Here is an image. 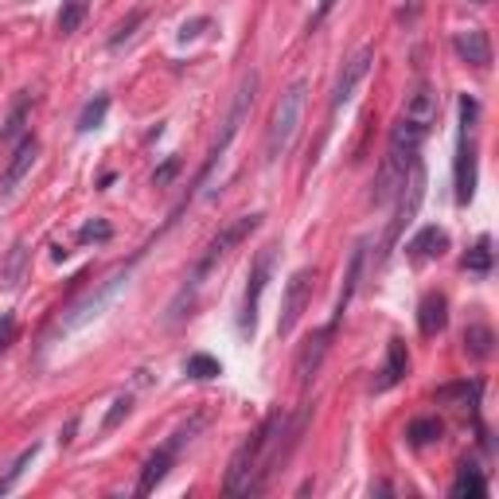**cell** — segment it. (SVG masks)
<instances>
[{
    "mask_svg": "<svg viewBox=\"0 0 499 499\" xmlns=\"http://www.w3.org/2000/svg\"><path fill=\"white\" fill-rule=\"evenodd\" d=\"M285 422H289V413L273 410L269 418L239 445V453L231 457V468H227V495H254V492L266 488L269 472L277 468L285 457H289L281 449Z\"/></svg>",
    "mask_w": 499,
    "mask_h": 499,
    "instance_id": "obj_1",
    "label": "cell"
},
{
    "mask_svg": "<svg viewBox=\"0 0 499 499\" xmlns=\"http://www.w3.org/2000/svg\"><path fill=\"white\" fill-rule=\"evenodd\" d=\"M261 227V215L254 211V215H239V219H231L227 227H222L215 239L207 242V250H204V258L192 266V273H187V281H184V289L176 293V301L168 304V324H180L184 316H192V304H195V296H199V289H204V281L211 277V269L219 266L222 258L231 254L234 246H239L242 239H250Z\"/></svg>",
    "mask_w": 499,
    "mask_h": 499,
    "instance_id": "obj_2",
    "label": "cell"
},
{
    "mask_svg": "<svg viewBox=\"0 0 499 499\" xmlns=\"http://www.w3.org/2000/svg\"><path fill=\"white\" fill-rule=\"evenodd\" d=\"M304 98H308V86L304 78L289 82V86L281 90L277 105H273L269 113V129H266V160H281L285 152L293 149L296 133H301V122H304Z\"/></svg>",
    "mask_w": 499,
    "mask_h": 499,
    "instance_id": "obj_3",
    "label": "cell"
},
{
    "mask_svg": "<svg viewBox=\"0 0 499 499\" xmlns=\"http://www.w3.org/2000/svg\"><path fill=\"white\" fill-rule=\"evenodd\" d=\"M476 117H480V105H476V98L465 94V98H460V137H457V164H453L460 207L476 192Z\"/></svg>",
    "mask_w": 499,
    "mask_h": 499,
    "instance_id": "obj_4",
    "label": "cell"
},
{
    "mask_svg": "<svg viewBox=\"0 0 499 499\" xmlns=\"http://www.w3.org/2000/svg\"><path fill=\"white\" fill-rule=\"evenodd\" d=\"M254 94H258V75H246V78H242V86H239V94H234V105H231L227 122H222V137L215 141V149H211V157H207V164H204V172H199L195 187H204V184H207L211 168H215V164L222 160V152L231 149V141L239 137V129H242V122H246L250 105H254Z\"/></svg>",
    "mask_w": 499,
    "mask_h": 499,
    "instance_id": "obj_5",
    "label": "cell"
},
{
    "mask_svg": "<svg viewBox=\"0 0 499 499\" xmlns=\"http://www.w3.org/2000/svg\"><path fill=\"white\" fill-rule=\"evenodd\" d=\"M313 285H316V273L313 269H296L289 285H285V296H281V313H277V336H293L296 324H301L308 301H313Z\"/></svg>",
    "mask_w": 499,
    "mask_h": 499,
    "instance_id": "obj_6",
    "label": "cell"
},
{
    "mask_svg": "<svg viewBox=\"0 0 499 499\" xmlns=\"http://www.w3.org/2000/svg\"><path fill=\"white\" fill-rule=\"evenodd\" d=\"M269 273H273V246L261 250V254L254 258V266H250V281H246V293H242V313H239L242 336H254V328H258V308H261V293H266V285H269Z\"/></svg>",
    "mask_w": 499,
    "mask_h": 499,
    "instance_id": "obj_7",
    "label": "cell"
},
{
    "mask_svg": "<svg viewBox=\"0 0 499 499\" xmlns=\"http://www.w3.org/2000/svg\"><path fill=\"white\" fill-rule=\"evenodd\" d=\"M422 199H425V164L418 160L410 168L406 184H402V192H398V211H395V222H390V234H386V250H383V254H390V250H395V242L402 239V231H406L410 222H413V215H418Z\"/></svg>",
    "mask_w": 499,
    "mask_h": 499,
    "instance_id": "obj_8",
    "label": "cell"
},
{
    "mask_svg": "<svg viewBox=\"0 0 499 499\" xmlns=\"http://www.w3.org/2000/svg\"><path fill=\"white\" fill-rule=\"evenodd\" d=\"M371 63H375V51H371V47H359V51H355L348 63H343V70L336 75V86H331V113H340L343 105L355 98L359 82L371 75Z\"/></svg>",
    "mask_w": 499,
    "mask_h": 499,
    "instance_id": "obj_9",
    "label": "cell"
},
{
    "mask_svg": "<svg viewBox=\"0 0 499 499\" xmlns=\"http://www.w3.org/2000/svg\"><path fill=\"white\" fill-rule=\"evenodd\" d=\"M413 164H418V157H406V152H398V149H386L383 164H378V176H375V195H371L375 204H390V199L402 192V184H406Z\"/></svg>",
    "mask_w": 499,
    "mask_h": 499,
    "instance_id": "obj_10",
    "label": "cell"
},
{
    "mask_svg": "<svg viewBox=\"0 0 499 499\" xmlns=\"http://www.w3.org/2000/svg\"><path fill=\"white\" fill-rule=\"evenodd\" d=\"M35 157H40V141L35 137H23L16 149H12V157L5 164V172H0V195H16V187L28 180V172L35 168Z\"/></svg>",
    "mask_w": 499,
    "mask_h": 499,
    "instance_id": "obj_11",
    "label": "cell"
},
{
    "mask_svg": "<svg viewBox=\"0 0 499 499\" xmlns=\"http://www.w3.org/2000/svg\"><path fill=\"white\" fill-rule=\"evenodd\" d=\"M331 331H336V324L316 328L313 336L304 340V348L296 351V367H293V375H296V383H301V386H308V383H313V378L320 375V363H324L328 343H331Z\"/></svg>",
    "mask_w": 499,
    "mask_h": 499,
    "instance_id": "obj_12",
    "label": "cell"
},
{
    "mask_svg": "<svg viewBox=\"0 0 499 499\" xmlns=\"http://www.w3.org/2000/svg\"><path fill=\"white\" fill-rule=\"evenodd\" d=\"M125 281H129V273L122 269V273H117V277H110V281H105V285H102V289H98V293H90V296H86V301H78L75 308H70V316H67V328H82V324H86V320H94V316H98V313H102V308H105V304H110V301H113V293H117V289H122V285H125Z\"/></svg>",
    "mask_w": 499,
    "mask_h": 499,
    "instance_id": "obj_13",
    "label": "cell"
},
{
    "mask_svg": "<svg viewBox=\"0 0 499 499\" xmlns=\"http://www.w3.org/2000/svg\"><path fill=\"white\" fill-rule=\"evenodd\" d=\"M363 266H367V242H355V250H351V261H348V277H343V289H340V296H336V308H331V320H328V324H340V320H343V313H348L351 296H355V289H359Z\"/></svg>",
    "mask_w": 499,
    "mask_h": 499,
    "instance_id": "obj_14",
    "label": "cell"
},
{
    "mask_svg": "<svg viewBox=\"0 0 499 499\" xmlns=\"http://www.w3.org/2000/svg\"><path fill=\"white\" fill-rule=\"evenodd\" d=\"M457 55H460V63H468V67H488L492 63V40H488V32L484 28H468V32H460L457 40Z\"/></svg>",
    "mask_w": 499,
    "mask_h": 499,
    "instance_id": "obj_15",
    "label": "cell"
},
{
    "mask_svg": "<svg viewBox=\"0 0 499 499\" xmlns=\"http://www.w3.org/2000/svg\"><path fill=\"white\" fill-rule=\"evenodd\" d=\"M406 371H410V355H406V343L402 340H390L386 343V363H383V371H378V378H375V395H383V390H390V386H398L402 378H406Z\"/></svg>",
    "mask_w": 499,
    "mask_h": 499,
    "instance_id": "obj_16",
    "label": "cell"
},
{
    "mask_svg": "<svg viewBox=\"0 0 499 499\" xmlns=\"http://www.w3.org/2000/svg\"><path fill=\"white\" fill-rule=\"evenodd\" d=\"M445 324H449V301H445V293H425L422 304H418V328H422V336L425 340L441 336Z\"/></svg>",
    "mask_w": 499,
    "mask_h": 499,
    "instance_id": "obj_17",
    "label": "cell"
},
{
    "mask_svg": "<svg viewBox=\"0 0 499 499\" xmlns=\"http://www.w3.org/2000/svg\"><path fill=\"white\" fill-rule=\"evenodd\" d=\"M406 122H413V125H422V129H430L433 122H437V90L430 86V82H418L413 86V94L406 98Z\"/></svg>",
    "mask_w": 499,
    "mask_h": 499,
    "instance_id": "obj_18",
    "label": "cell"
},
{
    "mask_svg": "<svg viewBox=\"0 0 499 499\" xmlns=\"http://www.w3.org/2000/svg\"><path fill=\"white\" fill-rule=\"evenodd\" d=\"M449 250V231H441V227H422L418 234L410 239V246H406V254H410V261H433V258H441Z\"/></svg>",
    "mask_w": 499,
    "mask_h": 499,
    "instance_id": "obj_19",
    "label": "cell"
},
{
    "mask_svg": "<svg viewBox=\"0 0 499 499\" xmlns=\"http://www.w3.org/2000/svg\"><path fill=\"white\" fill-rule=\"evenodd\" d=\"M86 12H90V0H63V8H59V16H55V32L75 35L82 28V20H86Z\"/></svg>",
    "mask_w": 499,
    "mask_h": 499,
    "instance_id": "obj_20",
    "label": "cell"
},
{
    "mask_svg": "<svg viewBox=\"0 0 499 499\" xmlns=\"http://www.w3.org/2000/svg\"><path fill=\"white\" fill-rule=\"evenodd\" d=\"M492 343H495V336H492L488 324H468L465 328V351L472 355V359H488Z\"/></svg>",
    "mask_w": 499,
    "mask_h": 499,
    "instance_id": "obj_21",
    "label": "cell"
},
{
    "mask_svg": "<svg viewBox=\"0 0 499 499\" xmlns=\"http://www.w3.org/2000/svg\"><path fill=\"white\" fill-rule=\"evenodd\" d=\"M184 375L195 378V383H207V378L222 375V363L211 359V355H204V351H195V355H187V359H184Z\"/></svg>",
    "mask_w": 499,
    "mask_h": 499,
    "instance_id": "obj_22",
    "label": "cell"
},
{
    "mask_svg": "<svg viewBox=\"0 0 499 499\" xmlns=\"http://www.w3.org/2000/svg\"><path fill=\"white\" fill-rule=\"evenodd\" d=\"M23 122H28V94H20L16 98V105H12V113H8V122H5V129H0V141L5 145H20V133H23Z\"/></svg>",
    "mask_w": 499,
    "mask_h": 499,
    "instance_id": "obj_23",
    "label": "cell"
},
{
    "mask_svg": "<svg viewBox=\"0 0 499 499\" xmlns=\"http://www.w3.org/2000/svg\"><path fill=\"white\" fill-rule=\"evenodd\" d=\"M105 113H110V94L90 98L86 105H82V113H78V133H94V129L105 122Z\"/></svg>",
    "mask_w": 499,
    "mask_h": 499,
    "instance_id": "obj_24",
    "label": "cell"
},
{
    "mask_svg": "<svg viewBox=\"0 0 499 499\" xmlns=\"http://www.w3.org/2000/svg\"><path fill=\"white\" fill-rule=\"evenodd\" d=\"M35 457H40V445L23 449V453H20L16 460H12V465H8V472H5V476H0V495H8L12 488H16V484L23 480V472L32 468V460H35Z\"/></svg>",
    "mask_w": 499,
    "mask_h": 499,
    "instance_id": "obj_25",
    "label": "cell"
},
{
    "mask_svg": "<svg viewBox=\"0 0 499 499\" xmlns=\"http://www.w3.org/2000/svg\"><path fill=\"white\" fill-rule=\"evenodd\" d=\"M445 433V425L437 422V418H418V422H410V430H406V437H410V445H433L437 437Z\"/></svg>",
    "mask_w": 499,
    "mask_h": 499,
    "instance_id": "obj_26",
    "label": "cell"
},
{
    "mask_svg": "<svg viewBox=\"0 0 499 499\" xmlns=\"http://www.w3.org/2000/svg\"><path fill=\"white\" fill-rule=\"evenodd\" d=\"M453 495H488V484H484V476L472 465H460V476L453 480Z\"/></svg>",
    "mask_w": 499,
    "mask_h": 499,
    "instance_id": "obj_27",
    "label": "cell"
},
{
    "mask_svg": "<svg viewBox=\"0 0 499 499\" xmlns=\"http://www.w3.org/2000/svg\"><path fill=\"white\" fill-rule=\"evenodd\" d=\"M129 410H133V395H117V398H113V406H110V413L102 418V433H113L117 425H122V422L129 418Z\"/></svg>",
    "mask_w": 499,
    "mask_h": 499,
    "instance_id": "obj_28",
    "label": "cell"
},
{
    "mask_svg": "<svg viewBox=\"0 0 499 499\" xmlns=\"http://www.w3.org/2000/svg\"><path fill=\"white\" fill-rule=\"evenodd\" d=\"M145 16H149V12H145V8H137V12H129V16H125V23H117V32L110 35V47H113V51H117L122 43L133 40V32L141 28V23H145Z\"/></svg>",
    "mask_w": 499,
    "mask_h": 499,
    "instance_id": "obj_29",
    "label": "cell"
},
{
    "mask_svg": "<svg viewBox=\"0 0 499 499\" xmlns=\"http://www.w3.org/2000/svg\"><path fill=\"white\" fill-rule=\"evenodd\" d=\"M465 269H468V273H488V269H492V242H488V239H480L476 246L468 250Z\"/></svg>",
    "mask_w": 499,
    "mask_h": 499,
    "instance_id": "obj_30",
    "label": "cell"
},
{
    "mask_svg": "<svg viewBox=\"0 0 499 499\" xmlns=\"http://www.w3.org/2000/svg\"><path fill=\"white\" fill-rule=\"evenodd\" d=\"M110 239H113V227H110L105 219H90L86 227L78 231V242H82V246H90V242H110Z\"/></svg>",
    "mask_w": 499,
    "mask_h": 499,
    "instance_id": "obj_31",
    "label": "cell"
},
{
    "mask_svg": "<svg viewBox=\"0 0 499 499\" xmlns=\"http://www.w3.org/2000/svg\"><path fill=\"white\" fill-rule=\"evenodd\" d=\"M23 258H28V250H23V242H16V246H12V258H8V266H5V281H8V285H20Z\"/></svg>",
    "mask_w": 499,
    "mask_h": 499,
    "instance_id": "obj_32",
    "label": "cell"
},
{
    "mask_svg": "<svg viewBox=\"0 0 499 499\" xmlns=\"http://www.w3.org/2000/svg\"><path fill=\"white\" fill-rule=\"evenodd\" d=\"M12 336H16V316H12V313H0V348H8Z\"/></svg>",
    "mask_w": 499,
    "mask_h": 499,
    "instance_id": "obj_33",
    "label": "cell"
},
{
    "mask_svg": "<svg viewBox=\"0 0 499 499\" xmlns=\"http://www.w3.org/2000/svg\"><path fill=\"white\" fill-rule=\"evenodd\" d=\"M204 28H211V20H207V16H199V20H187V23H184V28H180V43H187V40H195V35H199V32H204Z\"/></svg>",
    "mask_w": 499,
    "mask_h": 499,
    "instance_id": "obj_34",
    "label": "cell"
},
{
    "mask_svg": "<svg viewBox=\"0 0 499 499\" xmlns=\"http://www.w3.org/2000/svg\"><path fill=\"white\" fill-rule=\"evenodd\" d=\"M422 5H425V0H406V5H402L398 8V20H418V12H422Z\"/></svg>",
    "mask_w": 499,
    "mask_h": 499,
    "instance_id": "obj_35",
    "label": "cell"
},
{
    "mask_svg": "<svg viewBox=\"0 0 499 499\" xmlns=\"http://www.w3.org/2000/svg\"><path fill=\"white\" fill-rule=\"evenodd\" d=\"M176 168H180V160H168V164H164V168L157 172V184H168V180H172V172H176Z\"/></svg>",
    "mask_w": 499,
    "mask_h": 499,
    "instance_id": "obj_36",
    "label": "cell"
}]
</instances>
